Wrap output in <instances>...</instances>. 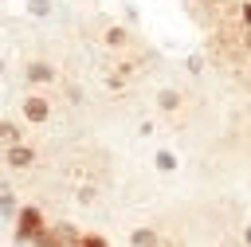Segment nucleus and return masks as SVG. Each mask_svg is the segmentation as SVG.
I'll return each mask as SVG.
<instances>
[{
	"mask_svg": "<svg viewBox=\"0 0 251 247\" xmlns=\"http://www.w3.org/2000/svg\"><path fill=\"white\" fill-rule=\"evenodd\" d=\"M16 239L20 243H27V247H47L51 243V227L43 223V212L39 208H20V216H16Z\"/></svg>",
	"mask_w": 251,
	"mask_h": 247,
	"instance_id": "obj_1",
	"label": "nucleus"
},
{
	"mask_svg": "<svg viewBox=\"0 0 251 247\" xmlns=\"http://www.w3.org/2000/svg\"><path fill=\"white\" fill-rule=\"evenodd\" d=\"M78 243H82V231H78L75 223L63 220V223L51 227V243H47V247H78Z\"/></svg>",
	"mask_w": 251,
	"mask_h": 247,
	"instance_id": "obj_2",
	"label": "nucleus"
},
{
	"mask_svg": "<svg viewBox=\"0 0 251 247\" xmlns=\"http://www.w3.org/2000/svg\"><path fill=\"white\" fill-rule=\"evenodd\" d=\"M35 161V149L31 145H12V149H4V165L8 169H27Z\"/></svg>",
	"mask_w": 251,
	"mask_h": 247,
	"instance_id": "obj_3",
	"label": "nucleus"
},
{
	"mask_svg": "<svg viewBox=\"0 0 251 247\" xmlns=\"http://www.w3.org/2000/svg\"><path fill=\"white\" fill-rule=\"evenodd\" d=\"M47 114H51L47 98H39V94H27V98H24V118H27V122H47Z\"/></svg>",
	"mask_w": 251,
	"mask_h": 247,
	"instance_id": "obj_4",
	"label": "nucleus"
},
{
	"mask_svg": "<svg viewBox=\"0 0 251 247\" xmlns=\"http://www.w3.org/2000/svg\"><path fill=\"white\" fill-rule=\"evenodd\" d=\"M24 74H27V82H51V78H55V71H51L47 63H27Z\"/></svg>",
	"mask_w": 251,
	"mask_h": 247,
	"instance_id": "obj_5",
	"label": "nucleus"
},
{
	"mask_svg": "<svg viewBox=\"0 0 251 247\" xmlns=\"http://www.w3.org/2000/svg\"><path fill=\"white\" fill-rule=\"evenodd\" d=\"M129 243H133V247H157V231H153V227H137V231L129 235Z\"/></svg>",
	"mask_w": 251,
	"mask_h": 247,
	"instance_id": "obj_6",
	"label": "nucleus"
},
{
	"mask_svg": "<svg viewBox=\"0 0 251 247\" xmlns=\"http://www.w3.org/2000/svg\"><path fill=\"white\" fill-rule=\"evenodd\" d=\"M0 137H4V149H12V145H24V141H20V129H16V122H4V125H0Z\"/></svg>",
	"mask_w": 251,
	"mask_h": 247,
	"instance_id": "obj_7",
	"label": "nucleus"
},
{
	"mask_svg": "<svg viewBox=\"0 0 251 247\" xmlns=\"http://www.w3.org/2000/svg\"><path fill=\"white\" fill-rule=\"evenodd\" d=\"M153 165H157L161 173H173V169H176V157H173L169 149H157V153H153Z\"/></svg>",
	"mask_w": 251,
	"mask_h": 247,
	"instance_id": "obj_8",
	"label": "nucleus"
},
{
	"mask_svg": "<svg viewBox=\"0 0 251 247\" xmlns=\"http://www.w3.org/2000/svg\"><path fill=\"white\" fill-rule=\"evenodd\" d=\"M0 212H4V216H20L16 196H12V188H8V184H4V192H0Z\"/></svg>",
	"mask_w": 251,
	"mask_h": 247,
	"instance_id": "obj_9",
	"label": "nucleus"
},
{
	"mask_svg": "<svg viewBox=\"0 0 251 247\" xmlns=\"http://www.w3.org/2000/svg\"><path fill=\"white\" fill-rule=\"evenodd\" d=\"M157 102H161V110H176V106H180V94H176V90H161Z\"/></svg>",
	"mask_w": 251,
	"mask_h": 247,
	"instance_id": "obj_10",
	"label": "nucleus"
},
{
	"mask_svg": "<svg viewBox=\"0 0 251 247\" xmlns=\"http://www.w3.org/2000/svg\"><path fill=\"white\" fill-rule=\"evenodd\" d=\"M78 247H110L106 243V235H98V231H82V243Z\"/></svg>",
	"mask_w": 251,
	"mask_h": 247,
	"instance_id": "obj_11",
	"label": "nucleus"
},
{
	"mask_svg": "<svg viewBox=\"0 0 251 247\" xmlns=\"http://www.w3.org/2000/svg\"><path fill=\"white\" fill-rule=\"evenodd\" d=\"M27 12L31 16H51V0H27Z\"/></svg>",
	"mask_w": 251,
	"mask_h": 247,
	"instance_id": "obj_12",
	"label": "nucleus"
},
{
	"mask_svg": "<svg viewBox=\"0 0 251 247\" xmlns=\"http://www.w3.org/2000/svg\"><path fill=\"white\" fill-rule=\"evenodd\" d=\"M106 43H110V47L126 43V31H122V27H110V31H106Z\"/></svg>",
	"mask_w": 251,
	"mask_h": 247,
	"instance_id": "obj_13",
	"label": "nucleus"
},
{
	"mask_svg": "<svg viewBox=\"0 0 251 247\" xmlns=\"http://www.w3.org/2000/svg\"><path fill=\"white\" fill-rule=\"evenodd\" d=\"M243 239H247V247H251V223H247V231H243Z\"/></svg>",
	"mask_w": 251,
	"mask_h": 247,
	"instance_id": "obj_14",
	"label": "nucleus"
}]
</instances>
